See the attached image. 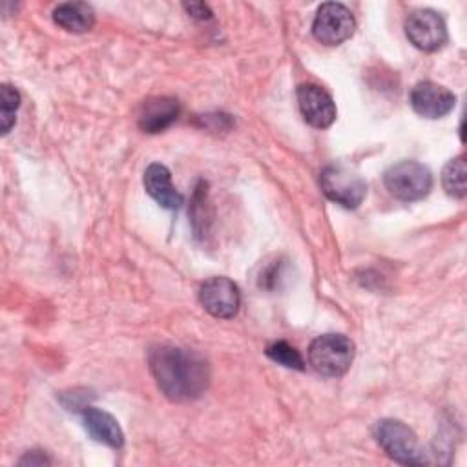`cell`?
I'll use <instances>...</instances> for the list:
<instances>
[{"label":"cell","instance_id":"e0dca14e","mask_svg":"<svg viewBox=\"0 0 467 467\" xmlns=\"http://www.w3.org/2000/svg\"><path fill=\"white\" fill-rule=\"evenodd\" d=\"M266 356H268L272 361H275V363H279V365H283V367H288V368H297V370H301V368L305 367L301 354H299L292 345H288L286 341H275V343H272V345L266 348Z\"/></svg>","mask_w":467,"mask_h":467},{"label":"cell","instance_id":"9c48e42d","mask_svg":"<svg viewBox=\"0 0 467 467\" xmlns=\"http://www.w3.org/2000/svg\"><path fill=\"white\" fill-rule=\"evenodd\" d=\"M409 102L420 117L441 119L452 111L456 97L445 86H440L431 80H423L412 88L409 95Z\"/></svg>","mask_w":467,"mask_h":467},{"label":"cell","instance_id":"4fadbf2b","mask_svg":"<svg viewBox=\"0 0 467 467\" xmlns=\"http://www.w3.org/2000/svg\"><path fill=\"white\" fill-rule=\"evenodd\" d=\"M82 421L89 436L104 445H109L113 449L122 447L124 443V434L119 425V421L106 410L95 409V407H86L82 410Z\"/></svg>","mask_w":467,"mask_h":467},{"label":"cell","instance_id":"8992f818","mask_svg":"<svg viewBox=\"0 0 467 467\" xmlns=\"http://www.w3.org/2000/svg\"><path fill=\"white\" fill-rule=\"evenodd\" d=\"M356 20L348 7L337 2L323 4L312 22V33L316 40L325 46H337L352 36Z\"/></svg>","mask_w":467,"mask_h":467},{"label":"cell","instance_id":"ac0fdd59","mask_svg":"<svg viewBox=\"0 0 467 467\" xmlns=\"http://www.w3.org/2000/svg\"><path fill=\"white\" fill-rule=\"evenodd\" d=\"M184 9H186V11H188L192 16H195V18H201V20H204V18H210V16H212V11L208 9V5L201 4V2L184 4Z\"/></svg>","mask_w":467,"mask_h":467},{"label":"cell","instance_id":"30bf717a","mask_svg":"<svg viewBox=\"0 0 467 467\" xmlns=\"http://www.w3.org/2000/svg\"><path fill=\"white\" fill-rule=\"evenodd\" d=\"M297 102L303 119L314 128H328L336 120V104L321 86L301 84L297 88Z\"/></svg>","mask_w":467,"mask_h":467},{"label":"cell","instance_id":"8fae6325","mask_svg":"<svg viewBox=\"0 0 467 467\" xmlns=\"http://www.w3.org/2000/svg\"><path fill=\"white\" fill-rule=\"evenodd\" d=\"M179 115V102L171 97L148 99L139 113V128L146 133L166 130Z\"/></svg>","mask_w":467,"mask_h":467},{"label":"cell","instance_id":"52a82bcc","mask_svg":"<svg viewBox=\"0 0 467 467\" xmlns=\"http://www.w3.org/2000/svg\"><path fill=\"white\" fill-rule=\"evenodd\" d=\"M405 33L410 44L421 51H436L447 42L443 18L432 9H418L405 20Z\"/></svg>","mask_w":467,"mask_h":467},{"label":"cell","instance_id":"7a4b0ae2","mask_svg":"<svg viewBox=\"0 0 467 467\" xmlns=\"http://www.w3.org/2000/svg\"><path fill=\"white\" fill-rule=\"evenodd\" d=\"M374 436L379 447L398 463L423 465L429 462L414 431L400 420H379L374 427Z\"/></svg>","mask_w":467,"mask_h":467},{"label":"cell","instance_id":"3957f363","mask_svg":"<svg viewBox=\"0 0 467 467\" xmlns=\"http://www.w3.org/2000/svg\"><path fill=\"white\" fill-rule=\"evenodd\" d=\"M354 359V343L343 334L317 336L308 348L312 368L323 376H343Z\"/></svg>","mask_w":467,"mask_h":467},{"label":"cell","instance_id":"5b68a950","mask_svg":"<svg viewBox=\"0 0 467 467\" xmlns=\"http://www.w3.org/2000/svg\"><path fill=\"white\" fill-rule=\"evenodd\" d=\"M323 193L343 208H358L367 195L365 179L343 164H330L319 175Z\"/></svg>","mask_w":467,"mask_h":467},{"label":"cell","instance_id":"6da1fadb","mask_svg":"<svg viewBox=\"0 0 467 467\" xmlns=\"http://www.w3.org/2000/svg\"><path fill=\"white\" fill-rule=\"evenodd\" d=\"M148 363L157 387L171 401L195 400L208 387V363L193 350L173 345H157L150 348Z\"/></svg>","mask_w":467,"mask_h":467},{"label":"cell","instance_id":"277c9868","mask_svg":"<svg viewBox=\"0 0 467 467\" xmlns=\"http://www.w3.org/2000/svg\"><path fill=\"white\" fill-rule=\"evenodd\" d=\"M385 188L400 201H420L432 188L431 170L418 161H400L383 175Z\"/></svg>","mask_w":467,"mask_h":467},{"label":"cell","instance_id":"5bb4252c","mask_svg":"<svg viewBox=\"0 0 467 467\" xmlns=\"http://www.w3.org/2000/svg\"><path fill=\"white\" fill-rule=\"evenodd\" d=\"M53 20L69 33H86L95 24V11L84 2H66L53 9Z\"/></svg>","mask_w":467,"mask_h":467},{"label":"cell","instance_id":"2e32d148","mask_svg":"<svg viewBox=\"0 0 467 467\" xmlns=\"http://www.w3.org/2000/svg\"><path fill=\"white\" fill-rule=\"evenodd\" d=\"M18 106H20V93L9 84H2V88H0V120H2L4 135L9 133V130L13 128Z\"/></svg>","mask_w":467,"mask_h":467},{"label":"cell","instance_id":"ba28073f","mask_svg":"<svg viewBox=\"0 0 467 467\" xmlns=\"http://www.w3.org/2000/svg\"><path fill=\"white\" fill-rule=\"evenodd\" d=\"M199 301L213 317L230 319L239 312L241 292L228 277H210L199 288Z\"/></svg>","mask_w":467,"mask_h":467},{"label":"cell","instance_id":"9a60e30c","mask_svg":"<svg viewBox=\"0 0 467 467\" xmlns=\"http://www.w3.org/2000/svg\"><path fill=\"white\" fill-rule=\"evenodd\" d=\"M465 173H467V168H465V159L460 155L456 159H451L443 171H441V184H443V190L456 197V199H463L465 193H467V184H465Z\"/></svg>","mask_w":467,"mask_h":467},{"label":"cell","instance_id":"7c38bea8","mask_svg":"<svg viewBox=\"0 0 467 467\" xmlns=\"http://www.w3.org/2000/svg\"><path fill=\"white\" fill-rule=\"evenodd\" d=\"M146 192L168 210H177L182 204V195L171 184V173L164 164L153 162L144 171Z\"/></svg>","mask_w":467,"mask_h":467}]
</instances>
